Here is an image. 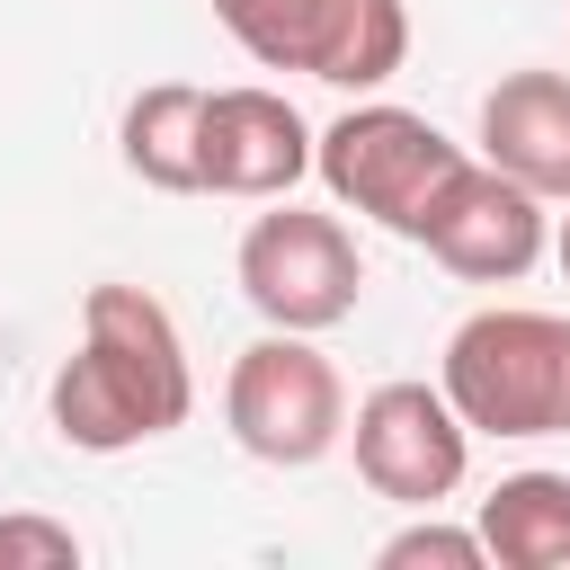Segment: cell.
<instances>
[{"label":"cell","instance_id":"ba28073f","mask_svg":"<svg viewBox=\"0 0 570 570\" xmlns=\"http://www.w3.org/2000/svg\"><path fill=\"white\" fill-rule=\"evenodd\" d=\"M419 249H428L436 267L472 276V285H517V276L552 249V214H543V196H534L525 178H508L499 160H463V169L436 187V205H428V223H419Z\"/></svg>","mask_w":570,"mask_h":570},{"label":"cell","instance_id":"8fae6325","mask_svg":"<svg viewBox=\"0 0 570 570\" xmlns=\"http://www.w3.org/2000/svg\"><path fill=\"white\" fill-rule=\"evenodd\" d=\"M116 151L142 187L160 196H205V89L196 80H151L125 125H116Z\"/></svg>","mask_w":570,"mask_h":570},{"label":"cell","instance_id":"7c38bea8","mask_svg":"<svg viewBox=\"0 0 570 570\" xmlns=\"http://www.w3.org/2000/svg\"><path fill=\"white\" fill-rule=\"evenodd\" d=\"M481 543L508 570H570V472H508L481 499Z\"/></svg>","mask_w":570,"mask_h":570},{"label":"cell","instance_id":"52a82bcc","mask_svg":"<svg viewBox=\"0 0 570 570\" xmlns=\"http://www.w3.org/2000/svg\"><path fill=\"white\" fill-rule=\"evenodd\" d=\"M347 436H356V481L392 508H436L472 472V428L445 401V383H374Z\"/></svg>","mask_w":570,"mask_h":570},{"label":"cell","instance_id":"9c48e42d","mask_svg":"<svg viewBox=\"0 0 570 570\" xmlns=\"http://www.w3.org/2000/svg\"><path fill=\"white\" fill-rule=\"evenodd\" d=\"M312 125L276 89H205V196L276 205L312 169Z\"/></svg>","mask_w":570,"mask_h":570},{"label":"cell","instance_id":"30bf717a","mask_svg":"<svg viewBox=\"0 0 570 570\" xmlns=\"http://www.w3.org/2000/svg\"><path fill=\"white\" fill-rule=\"evenodd\" d=\"M481 160L525 178L543 205H570V80L561 71H508L481 98Z\"/></svg>","mask_w":570,"mask_h":570},{"label":"cell","instance_id":"3957f363","mask_svg":"<svg viewBox=\"0 0 570 570\" xmlns=\"http://www.w3.org/2000/svg\"><path fill=\"white\" fill-rule=\"evenodd\" d=\"M232 45L267 71H312L330 89H383L410 62L401 0H214Z\"/></svg>","mask_w":570,"mask_h":570},{"label":"cell","instance_id":"5bb4252c","mask_svg":"<svg viewBox=\"0 0 570 570\" xmlns=\"http://www.w3.org/2000/svg\"><path fill=\"white\" fill-rule=\"evenodd\" d=\"M0 561H18V570H71L80 534L53 525V517H0Z\"/></svg>","mask_w":570,"mask_h":570},{"label":"cell","instance_id":"6da1fadb","mask_svg":"<svg viewBox=\"0 0 570 570\" xmlns=\"http://www.w3.org/2000/svg\"><path fill=\"white\" fill-rule=\"evenodd\" d=\"M45 410H53V436L80 445V454H125V445H151V436L187 428L196 374H187L178 321L142 285H89L80 347L62 356Z\"/></svg>","mask_w":570,"mask_h":570},{"label":"cell","instance_id":"277c9868","mask_svg":"<svg viewBox=\"0 0 570 570\" xmlns=\"http://www.w3.org/2000/svg\"><path fill=\"white\" fill-rule=\"evenodd\" d=\"M312 169H321V187H330L347 214H374L383 232L419 240V223H428L436 187L463 169V151H454L419 107L374 98V107H347L338 125H321Z\"/></svg>","mask_w":570,"mask_h":570},{"label":"cell","instance_id":"9a60e30c","mask_svg":"<svg viewBox=\"0 0 570 570\" xmlns=\"http://www.w3.org/2000/svg\"><path fill=\"white\" fill-rule=\"evenodd\" d=\"M552 258H561V276H570V214H561V232H552Z\"/></svg>","mask_w":570,"mask_h":570},{"label":"cell","instance_id":"4fadbf2b","mask_svg":"<svg viewBox=\"0 0 570 570\" xmlns=\"http://www.w3.org/2000/svg\"><path fill=\"white\" fill-rule=\"evenodd\" d=\"M383 570H481L490 561V543H481V525H436V517H419V525H401L383 552H374Z\"/></svg>","mask_w":570,"mask_h":570},{"label":"cell","instance_id":"8992f818","mask_svg":"<svg viewBox=\"0 0 570 570\" xmlns=\"http://www.w3.org/2000/svg\"><path fill=\"white\" fill-rule=\"evenodd\" d=\"M232 267H240V294H249V312L267 330H312L321 338L365 294V258H356L347 223L338 214H303L285 196H276V214H258L240 232V258Z\"/></svg>","mask_w":570,"mask_h":570},{"label":"cell","instance_id":"5b68a950","mask_svg":"<svg viewBox=\"0 0 570 570\" xmlns=\"http://www.w3.org/2000/svg\"><path fill=\"white\" fill-rule=\"evenodd\" d=\"M223 419H232L240 454H258L276 472H303L347 436V383L312 347V330H267V338H249L232 356Z\"/></svg>","mask_w":570,"mask_h":570},{"label":"cell","instance_id":"7a4b0ae2","mask_svg":"<svg viewBox=\"0 0 570 570\" xmlns=\"http://www.w3.org/2000/svg\"><path fill=\"white\" fill-rule=\"evenodd\" d=\"M436 383L472 436H570V312H472L445 338Z\"/></svg>","mask_w":570,"mask_h":570}]
</instances>
